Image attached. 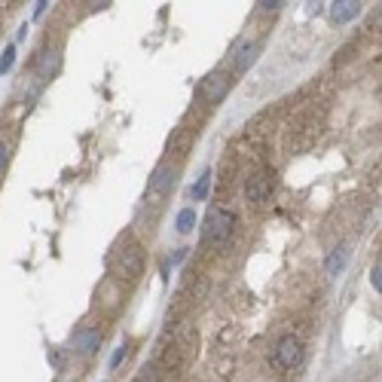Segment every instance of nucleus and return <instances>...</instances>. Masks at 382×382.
<instances>
[{
  "mask_svg": "<svg viewBox=\"0 0 382 382\" xmlns=\"http://www.w3.org/2000/svg\"><path fill=\"white\" fill-rule=\"evenodd\" d=\"M300 358H303V343L296 336H285L279 343V349H275V364L285 367V370L300 364Z\"/></svg>",
  "mask_w": 382,
  "mask_h": 382,
  "instance_id": "nucleus-4",
  "label": "nucleus"
},
{
  "mask_svg": "<svg viewBox=\"0 0 382 382\" xmlns=\"http://www.w3.org/2000/svg\"><path fill=\"white\" fill-rule=\"evenodd\" d=\"M199 92L205 95V101H221V98L226 95V77L223 74H211L208 80H202V86H199Z\"/></svg>",
  "mask_w": 382,
  "mask_h": 382,
  "instance_id": "nucleus-5",
  "label": "nucleus"
},
{
  "mask_svg": "<svg viewBox=\"0 0 382 382\" xmlns=\"http://www.w3.org/2000/svg\"><path fill=\"white\" fill-rule=\"evenodd\" d=\"M12 61H16V46H6L3 59H0V74H6V70L12 68Z\"/></svg>",
  "mask_w": 382,
  "mask_h": 382,
  "instance_id": "nucleus-14",
  "label": "nucleus"
},
{
  "mask_svg": "<svg viewBox=\"0 0 382 382\" xmlns=\"http://www.w3.org/2000/svg\"><path fill=\"white\" fill-rule=\"evenodd\" d=\"M98 343H101V334H98L95 328L80 330V334L74 336V349H77V355H83V358H89L92 352L98 349Z\"/></svg>",
  "mask_w": 382,
  "mask_h": 382,
  "instance_id": "nucleus-6",
  "label": "nucleus"
},
{
  "mask_svg": "<svg viewBox=\"0 0 382 382\" xmlns=\"http://www.w3.org/2000/svg\"><path fill=\"white\" fill-rule=\"evenodd\" d=\"M208 187H211V172H205L202 181L193 187V196H196V199H205V196H208Z\"/></svg>",
  "mask_w": 382,
  "mask_h": 382,
  "instance_id": "nucleus-13",
  "label": "nucleus"
},
{
  "mask_svg": "<svg viewBox=\"0 0 382 382\" xmlns=\"http://www.w3.org/2000/svg\"><path fill=\"white\" fill-rule=\"evenodd\" d=\"M343 266H345V248H336V251L328 257V272L330 275H339Z\"/></svg>",
  "mask_w": 382,
  "mask_h": 382,
  "instance_id": "nucleus-11",
  "label": "nucleus"
},
{
  "mask_svg": "<svg viewBox=\"0 0 382 382\" xmlns=\"http://www.w3.org/2000/svg\"><path fill=\"white\" fill-rule=\"evenodd\" d=\"M361 12V3L358 0H336V3H330V19H334L336 25L349 22V19H355Z\"/></svg>",
  "mask_w": 382,
  "mask_h": 382,
  "instance_id": "nucleus-7",
  "label": "nucleus"
},
{
  "mask_svg": "<svg viewBox=\"0 0 382 382\" xmlns=\"http://www.w3.org/2000/svg\"><path fill=\"white\" fill-rule=\"evenodd\" d=\"M232 223H236V217H232L230 211H221V208H214L208 217H205V230H202L205 242L217 245V242H223V239H230V232H232Z\"/></svg>",
  "mask_w": 382,
  "mask_h": 382,
  "instance_id": "nucleus-1",
  "label": "nucleus"
},
{
  "mask_svg": "<svg viewBox=\"0 0 382 382\" xmlns=\"http://www.w3.org/2000/svg\"><path fill=\"white\" fill-rule=\"evenodd\" d=\"M55 70H59V52H40V59H37V74H40V80H49Z\"/></svg>",
  "mask_w": 382,
  "mask_h": 382,
  "instance_id": "nucleus-9",
  "label": "nucleus"
},
{
  "mask_svg": "<svg viewBox=\"0 0 382 382\" xmlns=\"http://www.w3.org/2000/svg\"><path fill=\"white\" fill-rule=\"evenodd\" d=\"M3 165H6V147L0 144V172H3Z\"/></svg>",
  "mask_w": 382,
  "mask_h": 382,
  "instance_id": "nucleus-18",
  "label": "nucleus"
},
{
  "mask_svg": "<svg viewBox=\"0 0 382 382\" xmlns=\"http://www.w3.org/2000/svg\"><path fill=\"white\" fill-rule=\"evenodd\" d=\"M370 281H373V288H376V291L382 294V266H376V270H373V275H370Z\"/></svg>",
  "mask_w": 382,
  "mask_h": 382,
  "instance_id": "nucleus-17",
  "label": "nucleus"
},
{
  "mask_svg": "<svg viewBox=\"0 0 382 382\" xmlns=\"http://www.w3.org/2000/svg\"><path fill=\"white\" fill-rule=\"evenodd\" d=\"M193 226H196V211L193 208H183L181 214H178V230L181 232H193Z\"/></svg>",
  "mask_w": 382,
  "mask_h": 382,
  "instance_id": "nucleus-12",
  "label": "nucleus"
},
{
  "mask_svg": "<svg viewBox=\"0 0 382 382\" xmlns=\"http://www.w3.org/2000/svg\"><path fill=\"white\" fill-rule=\"evenodd\" d=\"M272 187H275V174L272 172H257V174H251L245 183V196H248V202H263V199H270V193H272Z\"/></svg>",
  "mask_w": 382,
  "mask_h": 382,
  "instance_id": "nucleus-2",
  "label": "nucleus"
},
{
  "mask_svg": "<svg viewBox=\"0 0 382 382\" xmlns=\"http://www.w3.org/2000/svg\"><path fill=\"white\" fill-rule=\"evenodd\" d=\"M141 266H144V257H141V248L138 245H129L125 251L117 254V272L123 275V279H138Z\"/></svg>",
  "mask_w": 382,
  "mask_h": 382,
  "instance_id": "nucleus-3",
  "label": "nucleus"
},
{
  "mask_svg": "<svg viewBox=\"0 0 382 382\" xmlns=\"http://www.w3.org/2000/svg\"><path fill=\"white\" fill-rule=\"evenodd\" d=\"M174 183V168H168V165H162V168H157V174H153V181H150V193H165L168 187Z\"/></svg>",
  "mask_w": 382,
  "mask_h": 382,
  "instance_id": "nucleus-8",
  "label": "nucleus"
},
{
  "mask_svg": "<svg viewBox=\"0 0 382 382\" xmlns=\"http://www.w3.org/2000/svg\"><path fill=\"white\" fill-rule=\"evenodd\" d=\"M125 355H129V349H125V345H119V349L113 352V358H110V370H117V367L125 361Z\"/></svg>",
  "mask_w": 382,
  "mask_h": 382,
  "instance_id": "nucleus-15",
  "label": "nucleus"
},
{
  "mask_svg": "<svg viewBox=\"0 0 382 382\" xmlns=\"http://www.w3.org/2000/svg\"><path fill=\"white\" fill-rule=\"evenodd\" d=\"M257 52H260L257 43H245V46H239V49H236V68H239V70H248V68L254 65V59H257Z\"/></svg>",
  "mask_w": 382,
  "mask_h": 382,
  "instance_id": "nucleus-10",
  "label": "nucleus"
},
{
  "mask_svg": "<svg viewBox=\"0 0 382 382\" xmlns=\"http://www.w3.org/2000/svg\"><path fill=\"white\" fill-rule=\"evenodd\" d=\"M138 382H159L157 367H144V370H141V376H138Z\"/></svg>",
  "mask_w": 382,
  "mask_h": 382,
  "instance_id": "nucleus-16",
  "label": "nucleus"
}]
</instances>
